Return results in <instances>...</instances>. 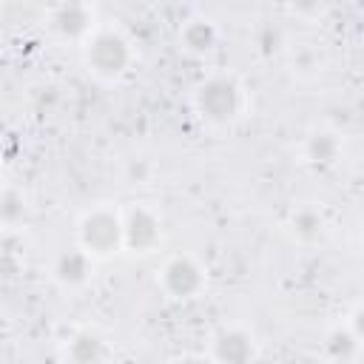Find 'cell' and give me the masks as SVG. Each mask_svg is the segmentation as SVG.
I'll use <instances>...</instances> for the list:
<instances>
[{
	"mask_svg": "<svg viewBox=\"0 0 364 364\" xmlns=\"http://www.w3.org/2000/svg\"><path fill=\"white\" fill-rule=\"evenodd\" d=\"M196 108L205 119L225 125L242 111V88L230 77H210L196 91Z\"/></svg>",
	"mask_w": 364,
	"mask_h": 364,
	"instance_id": "obj_1",
	"label": "cell"
},
{
	"mask_svg": "<svg viewBox=\"0 0 364 364\" xmlns=\"http://www.w3.org/2000/svg\"><path fill=\"white\" fill-rule=\"evenodd\" d=\"M85 63L100 77H119L131 63V46L119 31L102 28L85 46Z\"/></svg>",
	"mask_w": 364,
	"mask_h": 364,
	"instance_id": "obj_2",
	"label": "cell"
},
{
	"mask_svg": "<svg viewBox=\"0 0 364 364\" xmlns=\"http://www.w3.org/2000/svg\"><path fill=\"white\" fill-rule=\"evenodd\" d=\"M80 245L88 256H108L122 245V219L111 210H94L80 222Z\"/></svg>",
	"mask_w": 364,
	"mask_h": 364,
	"instance_id": "obj_3",
	"label": "cell"
},
{
	"mask_svg": "<svg viewBox=\"0 0 364 364\" xmlns=\"http://www.w3.org/2000/svg\"><path fill=\"white\" fill-rule=\"evenodd\" d=\"M205 284V276H202V267L188 259V256H176L165 264L162 270V287L173 296V299H191L202 290Z\"/></svg>",
	"mask_w": 364,
	"mask_h": 364,
	"instance_id": "obj_4",
	"label": "cell"
},
{
	"mask_svg": "<svg viewBox=\"0 0 364 364\" xmlns=\"http://www.w3.org/2000/svg\"><path fill=\"white\" fill-rule=\"evenodd\" d=\"M159 242V219L148 208H134L122 219V245L134 253H148Z\"/></svg>",
	"mask_w": 364,
	"mask_h": 364,
	"instance_id": "obj_5",
	"label": "cell"
},
{
	"mask_svg": "<svg viewBox=\"0 0 364 364\" xmlns=\"http://www.w3.org/2000/svg\"><path fill=\"white\" fill-rule=\"evenodd\" d=\"M213 358L219 364H250L253 361V341L245 330H222L213 338Z\"/></svg>",
	"mask_w": 364,
	"mask_h": 364,
	"instance_id": "obj_6",
	"label": "cell"
},
{
	"mask_svg": "<svg viewBox=\"0 0 364 364\" xmlns=\"http://www.w3.org/2000/svg\"><path fill=\"white\" fill-rule=\"evenodd\" d=\"M51 28L60 37L77 40V37L88 34V28H91V11L82 3H63V6H57L51 11Z\"/></svg>",
	"mask_w": 364,
	"mask_h": 364,
	"instance_id": "obj_7",
	"label": "cell"
},
{
	"mask_svg": "<svg viewBox=\"0 0 364 364\" xmlns=\"http://www.w3.org/2000/svg\"><path fill=\"white\" fill-rule=\"evenodd\" d=\"M54 276L60 284L65 287H77L82 284L88 276H91V256L82 250V247H74V250H63L54 262Z\"/></svg>",
	"mask_w": 364,
	"mask_h": 364,
	"instance_id": "obj_8",
	"label": "cell"
},
{
	"mask_svg": "<svg viewBox=\"0 0 364 364\" xmlns=\"http://www.w3.org/2000/svg\"><path fill=\"white\" fill-rule=\"evenodd\" d=\"M68 355L74 364H102L108 350H105V341L94 333H77L68 344Z\"/></svg>",
	"mask_w": 364,
	"mask_h": 364,
	"instance_id": "obj_9",
	"label": "cell"
},
{
	"mask_svg": "<svg viewBox=\"0 0 364 364\" xmlns=\"http://www.w3.org/2000/svg\"><path fill=\"white\" fill-rule=\"evenodd\" d=\"M304 154H307V159H310L316 168H330V165L338 159V139H336V134H330V131H316V134L307 139Z\"/></svg>",
	"mask_w": 364,
	"mask_h": 364,
	"instance_id": "obj_10",
	"label": "cell"
},
{
	"mask_svg": "<svg viewBox=\"0 0 364 364\" xmlns=\"http://www.w3.org/2000/svg\"><path fill=\"white\" fill-rule=\"evenodd\" d=\"M182 46L191 54H208L216 46V28L208 20H191L182 28Z\"/></svg>",
	"mask_w": 364,
	"mask_h": 364,
	"instance_id": "obj_11",
	"label": "cell"
},
{
	"mask_svg": "<svg viewBox=\"0 0 364 364\" xmlns=\"http://www.w3.org/2000/svg\"><path fill=\"white\" fill-rule=\"evenodd\" d=\"M358 350V336L353 330H336L327 338V355L336 361H350Z\"/></svg>",
	"mask_w": 364,
	"mask_h": 364,
	"instance_id": "obj_12",
	"label": "cell"
},
{
	"mask_svg": "<svg viewBox=\"0 0 364 364\" xmlns=\"http://www.w3.org/2000/svg\"><path fill=\"white\" fill-rule=\"evenodd\" d=\"M290 228H293V233H296L299 239L310 242V239H316V236L321 233V216H318L313 208H301V210L293 213Z\"/></svg>",
	"mask_w": 364,
	"mask_h": 364,
	"instance_id": "obj_13",
	"label": "cell"
},
{
	"mask_svg": "<svg viewBox=\"0 0 364 364\" xmlns=\"http://www.w3.org/2000/svg\"><path fill=\"white\" fill-rule=\"evenodd\" d=\"M26 216V202L17 191H0V225H17Z\"/></svg>",
	"mask_w": 364,
	"mask_h": 364,
	"instance_id": "obj_14",
	"label": "cell"
},
{
	"mask_svg": "<svg viewBox=\"0 0 364 364\" xmlns=\"http://www.w3.org/2000/svg\"><path fill=\"white\" fill-rule=\"evenodd\" d=\"M176 364H210V361L202 358V355H185V358H179Z\"/></svg>",
	"mask_w": 364,
	"mask_h": 364,
	"instance_id": "obj_15",
	"label": "cell"
},
{
	"mask_svg": "<svg viewBox=\"0 0 364 364\" xmlns=\"http://www.w3.org/2000/svg\"><path fill=\"white\" fill-rule=\"evenodd\" d=\"M0 182H3V171H0Z\"/></svg>",
	"mask_w": 364,
	"mask_h": 364,
	"instance_id": "obj_16",
	"label": "cell"
}]
</instances>
